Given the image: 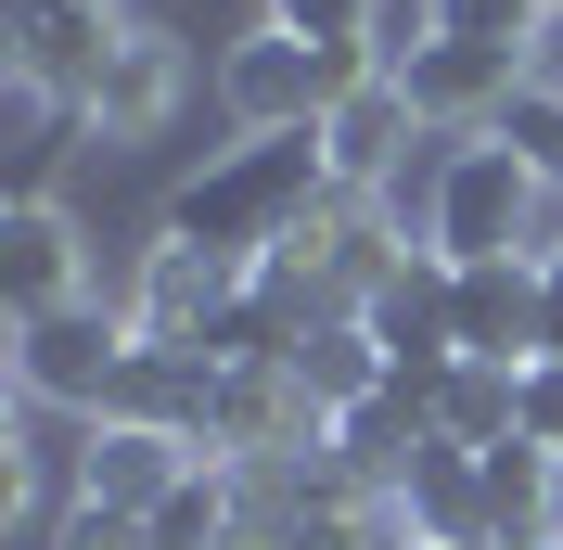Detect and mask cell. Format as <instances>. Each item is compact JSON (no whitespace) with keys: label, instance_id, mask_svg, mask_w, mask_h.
<instances>
[{"label":"cell","instance_id":"6da1fadb","mask_svg":"<svg viewBox=\"0 0 563 550\" xmlns=\"http://www.w3.org/2000/svg\"><path fill=\"white\" fill-rule=\"evenodd\" d=\"M320 206H333V154H320V129H282V141H231V154H206V167L167 193L154 243H192V256L256 270V256H282Z\"/></svg>","mask_w":563,"mask_h":550},{"label":"cell","instance_id":"7a4b0ae2","mask_svg":"<svg viewBox=\"0 0 563 550\" xmlns=\"http://www.w3.org/2000/svg\"><path fill=\"white\" fill-rule=\"evenodd\" d=\"M551 179L526 167V154H512V141L499 129H474V141H449V154H435V179H422V243H435V256H449V270H487V256H551Z\"/></svg>","mask_w":563,"mask_h":550},{"label":"cell","instance_id":"3957f363","mask_svg":"<svg viewBox=\"0 0 563 550\" xmlns=\"http://www.w3.org/2000/svg\"><path fill=\"white\" fill-rule=\"evenodd\" d=\"M129 359H141L129 308H115V295H90V308H65V320H26V345H13V384H26V397H65V410L103 422L115 397H129Z\"/></svg>","mask_w":563,"mask_h":550},{"label":"cell","instance_id":"277c9868","mask_svg":"<svg viewBox=\"0 0 563 550\" xmlns=\"http://www.w3.org/2000/svg\"><path fill=\"white\" fill-rule=\"evenodd\" d=\"M385 77L410 90L422 129L474 141V129H499V116H512V90H526V52H487V38H435V26H422L410 52H385Z\"/></svg>","mask_w":563,"mask_h":550},{"label":"cell","instance_id":"5b68a950","mask_svg":"<svg viewBox=\"0 0 563 550\" xmlns=\"http://www.w3.org/2000/svg\"><path fill=\"white\" fill-rule=\"evenodd\" d=\"M115 52H129V13L115 0H26L13 13V90L26 103H90Z\"/></svg>","mask_w":563,"mask_h":550},{"label":"cell","instance_id":"8992f818","mask_svg":"<svg viewBox=\"0 0 563 550\" xmlns=\"http://www.w3.org/2000/svg\"><path fill=\"white\" fill-rule=\"evenodd\" d=\"M0 308H13V333L90 308V243H77V218L52 193H13L0 206Z\"/></svg>","mask_w":563,"mask_h":550},{"label":"cell","instance_id":"52a82bcc","mask_svg":"<svg viewBox=\"0 0 563 550\" xmlns=\"http://www.w3.org/2000/svg\"><path fill=\"white\" fill-rule=\"evenodd\" d=\"M179 486H192V436H167V422H129V410L90 422V448H77V499H90V513L154 525Z\"/></svg>","mask_w":563,"mask_h":550},{"label":"cell","instance_id":"ba28073f","mask_svg":"<svg viewBox=\"0 0 563 550\" xmlns=\"http://www.w3.org/2000/svg\"><path fill=\"white\" fill-rule=\"evenodd\" d=\"M231 295H244V270L231 256H192V243H141V270L115 282V308H129L141 345H206Z\"/></svg>","mask_w":563,"mask_h":550},{"label":"cell","instance_id":"9c48e42d","mask_svg":"<svg viewBox=\"0 0 563 550\" xmlns=\"http://www.w3.org/2000/svg\"><path fill=\"white\" fill-rule=\"evenodd\" d=\"M218 103H231L244 141H282V129H320V116H333V77H320V52H295L282 26H256L244 52L218 65Z\"/></svg>","mask_w":563,"mask_h":550},{"label":"cell","instance_id":"30bf717a","mask_svg":"<svg viewBox=\"0 0 563 550\" xmlns=\"http://www.w3.org/2000/svg\"><path fill=\"white\" fill-rule=\"evenodd\" d=\"M397 538L410 550H499L487 538V474H474V448H422L410 461V486H397Z\"/></svg>","mask_w":563,"mask_h":550},{"label":"cell","instance_id":"8fae6325","mask_svg":"<svg viewBox=\"0 0 563 550\" xmlns=\"http://www.w3.org/2000/svg\"><path fill=\"white\" fill-rule=\"evenodd\" d=\"M410 129H422V116H410V90H397V77H358L346 103L320 116L333 193H346V206H358V193H385V179H397V141H410Z\"/></svg>","mask_w":563,"mask_h":550},{"label":"cell","instance_id":"7c38bea8","mask_svg":"<svg viewBox=\"0 0 563 550\" xmlns=\"http://www.w3.org/2000/svg\"><path fill=\"white\" fill-rule=\"evenodd\" d=\"M474 474H487V538H499V550L563 538V448L499 436V448H474Z\"/></svg>","mask_w":563,"mask_h":550},{"label":"cell","instance_id":"4fadbf2b","mask_svg":"<svg viewBox=\"0 0 563 550\" xmlns=\"http://www.w3.org/2000/svg\"><path fill=\"white\" fill-rule=\"evenodd\" d=\"M179 77H192V65H179V38H167V26H129V52H115L103 90H90V129H103V141L167 129V116H179Z\"/></svg>","mask_w":563,"mask_h":550},{"label":"cell","instance_id":"5bb4252c","mask_svg":"<svg viewBox=\"0 0 563 550\" xmlns=\"http://www.w3.org/2000/svg\"><path fill=\"white\" fill-rule=\"evenodd\" d=\"M269 26L295 38V52H320V77H333V103H346L358 77H385V0H269Z\"/></svg>","mask_w":563,"mask_h":550},{"label":"cell","instance_id":"9a60e30c","mask_svg":"<svg viewBox=\"0 0 563 550\" xmlns=\"http://www.w3.org/2000/svg\"><path fill=\"white\" fill-rule=\"evenodd\" d=\"M141 550H244V474L231 461H192V486L141 525Z\"/></svg>","mask_w":563,"mask_h":550},{"label":"cell","instance_id":"2e32d148","mask_svg":"<svg viewBox=\"0 0 563 550\" xmlns=\"http://www.w3.org/2000/svg\"><path fill=\"white\" fill-rule=\"evenodd\" d=\"M295 384H308L320 410H358V397H385V345H372V320H320V333L295 345Z\"/></svg>","mask_w":563,"mask_h":550},{"label":"cell","instance_id":"e0dca14e","mask_svg":"<svg viewBox=\"0 0 563 550\" xmlns=\"http://www.w3.org/2000/svg\"><path fill=\"white\" fill-rule=\"evenodd\" d=\"M422 26L435 38H487V52H538V0H422Z\"/></svg>","mask_w":563,"mask_h":550},{"label":"cell","instance_id":"ac0fdd59","mask_svg":"<svg viewBox=\"0 0 563 550\" xmlns=\"http://www.w3.org/2000/svg\"><path fill=\"white\" fill-rule=\"evenodd\" d=\"M499 141H512V154H526V167H538V179L563 193V90H512V116H499Z\"/></svg>","mask_w":563,"mask_h":550},{"label":"cell","instance_id":"d6986e66","mask_svg":"<svg viewBox=\"0 0 563 550\" xmlns=\"http://www.w3.org/2000/svg\"><path fill=\"white\" fill-rule=\"evenodd\" d=\"M526 436L563 448V359H526Z\"/></svg>","mask_w":563,"mask_h":550},{"label":"cell","instance_id":"ffe728a7","mask_svg":"<svg viewBox=\"0 0 563 550\" xmlns=\"http://www.w3.org/2000/svg\"><path fill=\"white\" fill-rule=\"evenodd\" d=\"M65 550H141V525H129V513H90V499H77V513H65Z\"/></svg>","mask_w":563,"mask_h":550},{"label":"cell","instance_id":"44dd1931","mask_svg":"<svg viewBox=\"0 0 563 550\" xmlns=\"http://www.w3.org/2000/svg\"><path fill=\"white\" fill-rule=\"evenodd\" d=\"M538 308H551V359H563V243L538 256Z\"/></svg>","mask_w":563,"mask_h":550},{"label":"cell","instance_id":"7402d4cb","mask_svg":"<svg viewBox=\"0 0 563 550\" xmlns=\"http://www.w3.org/2000/svg\"><path fill=\"white\" fill-rule=\"evenodd\" d=\"M538 13H551V26H563V0H538Z\"/></svg>","mask_w":563,"mask_h":550},{"label":"cell","instance_id":"603a6c76","mask_svg":"<svg viewBox=\"0 0 563 550\" xmlns=\"http://www.w3.org/2000/svg\"><path fill=\"white\" fill-rule=\"evenodd\" d=\"M526 550H563V538H526Z\"/></svg>","mask_w":563,"mask_h":550},{"label":"cell","instance_id":"cb8c5ba5","mask_svg":"<svg viewBox=\"0 0 563 550\" xmlns=\"http://www.w3.org/2000/svg\"><path fill=\"white\" fill-rule=\"evenodd\" d=\"M397 550H410V538H397Z\"/></svg>","mask_w":563,"mask_h":550}]
</instances>
